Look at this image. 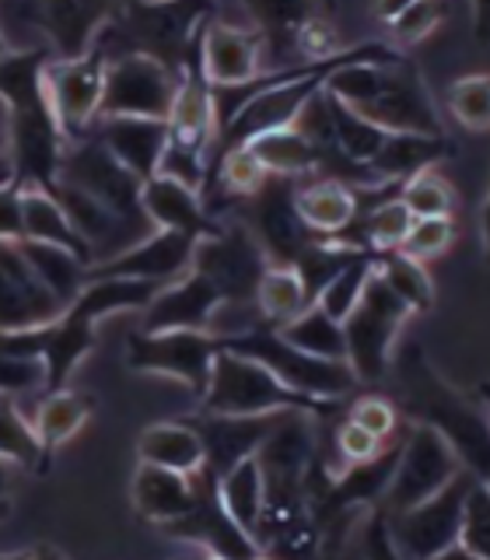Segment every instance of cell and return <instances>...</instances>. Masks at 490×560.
<instances>
[{
    "instance_id": "6da1fadb",
    "label": "cell",
    "mask_w": 490,
    "mask_h": 560,
    "mask_svg": "<svg viewBox=\"0 0 490 560\" xmlns=\"http://www.w3.org/2000/svg\"><path fill=\"white\" fill-rule=\"evenodd\" d=\"M162 284L137 277H88L84 291L70 302L57 319L35 329L0 332V350L32 354L46 368L43 393H57L74 375L78 361L95 347V326L113 312L144 308Z\"/></svg>"
},
{
    "instance_id": "7a4b0ae2",
    "label": "cell",
    "mask_w": 490,
    "mask_h": 560,
    "mask_svg": "<svg viewBox=\"0 0 490 560\" xmlns=\"http://www.w3.org/2000/svg\"><path fill=\"white\" fill-rule=\"evenodd\" d=\"M49 60V46L8 49L0 57V98L8 105V154L14 165V183L35 189H49L57 183L60 154L67 148L57 109L46 92Z\"/></svg>"
},
{
    "instance_id": "3957f363",
    "label": "cell",
    "mask_w": 490,
    "mask_h": 560,
    "mask_svg": "<svg viewBox=\"0 0 490 560\" xmlns=\"http://www.w3.org/2000/svg\"><path fill=\"white\" fill-rule=\"evenodd\" d=\"M396 372V396L410 420H424L459 455L480 483L490 487V413L477 396H466L434 372L428 350L407 343L389 364Z\"/></svg>"
},
{
    "instance_id": "277c9868",
    "label": "cell",
    "mask_w": 490,
    "mask_h": 560,
    "mask_svg": "<svg viewBox=\"0 0 490 560\" xmlns=\"http://www.w3.org/2000/svg\"><path fill=\"white\" fill-rule=\"evenodd\" d=\"M326 92L389 133H445L424 78L407 57L396 63L361 60L337 67L326 78Z\"/></svg>"
},
{
    "instance_id": "5b68a950",
    "label": "cell",
    "mask_w": 490,
    "mask_h": 560,
    "mask_svg": "<svg viewBox=\"0 0 490 560\" xmlns=\"http://www.w3.org/2000/svg\"><path fill=\"white\" fill-rule=\"evenodd\" d=\"M218 0H122L95 46L105 60L144 52L183 74L186 52Z\"/></svg>"
},
{
    "instance_id": "8992f818",
    "label": "cell",
    "mask_w": 490,
    "mask_h": 560,
    "mask_svg": "<svg viewBox=\"0 0 490 560\" xmlns=\"http://www.w3.org/2000/svg\"><path fill=\"white\" fill-rule=\"evenodd\" d=\"M200 410L207 413H232V417H259V413H280V410H302L315 420H329L340 413V399H319L308 393L291 389L280 382L267 364L224 350L210 368L207 393L200 396Z\"/></svg>"
},
{
    "instance_id": "52a82bcc",
    "label": "cell",
    "mask_w": 490,
    "mask_h": 560,
    "mask_svg": "<svg viewBox=\"0 0 490 560\" xmlns=\"http://www.w3.org/2000/svg\"><path fill=\"white\" fill-rule=\"evenodd\" d=\"M224 350H238V354L253 358L259 364H267L270 372L288 382L291 389L319 396V399H343L347 393H354L358 375L350 372L347 361H326L298 350L280 337V329L256 319L253 326H245L238 332H218Z\"/></svg>"
},
{
    "instance_id": "ba28073f",
    "label": "cell",
    "mask_w": 490,
    "mask_h": 560,
    "mask_svg": "<svg viewBox=\"0 0 490 560\" xmlns=\"http://www.w3.org/2000/svg\"><path fill=\"white\" fill-rule=\"evenodd\" d=\"M410 319V305L372 270L364 280L358 305L343 319L347 364L358 382H382L393 364V343L402 323Z\"/></svg>"
},
{
    "instance_id": "9c48e42d",
    "label": "cell",
    "mask_w": 490,
    "mask_h": 560,
    "mask_svg": "<svg viewBox=\"0 0 490 560\" xmlns=\"http://www.w3.org/2000/svg\"><path fill=\"white\" fill-rule=\"evenodd\" d=\"M472 480L477 477H472L469 469H459L428 501L402 508V512H385V525H389V539H393L396 557L428 560V557L452 553L459 547L463 504H466Z\"/></svg>"
},
{
    "instance_id": "30bf717a",
    "label": "cell",
    "mask_w": 490,
    "mask_h": 560,
    "mask_svg": "<svg viewBox=\"0 0 490 560\" xmlns=\"http://www.w3.org/2000/svg\"><path fill=\"white\" fill-rule=\"evenodd\" d=\"M218 354L221 337L214 329H140L127 340V364L133 372L183 382L197 402L207 393Z\"/></svg>"
},
{
    "instance_id": "8fae6325",
    "label": "cell",
    "mask_w": 490,
    "mask_h": 560,
    "mask_svg": "<svg viewBox=\"0 0 490 560\" xmlns=\"http://www.w3.org/2000/svg\"><path fill=\"white\" fill-rule=\"evenodd\" d=\"M57 179L92 192L95 200H102L122 221L151 224L144 218V207H140V183L144 179L122 165L95 133L84 137V140H70V144L63 148Z\"/></svg>"
},
{
    "instance_id": "7c38bea8",
    "label": "cell",
    "mask_w": 490,
    "mask_h": 560,
    "mask_svg": "<svg viewBox=\"0 0 490 560\" xmlns=\"http://www.w3.org/2000/svg\"><path fill=\"white\" fill-rule=\"evenodd\" d=\"M459 469H463L459 455L452 452L445 438L431 424H424V420H410V428L402 434V445H399L393 480L382 494V508L385 512H402V508L428 501Z\"/></svg>"
},
{
    "instance_id": "4fadbf2b",
    "label": "cell",
    "mask_w": 490,
    "mask_h": 560,
    "mask_svg": "<svg viewBox=\"0 0 490 560\" xmlns=\"http://www.w3.org/2000/svg\"><path fill=\"white\" fill-rule=\"evenodd\" d=\"M119 4L122 0H4V18L39 28L52 57L74 60L95 46Z\"/></svg>"
},
{
    "instance_id": "5bb4252c",
    "label": "cell",
    "mask_w": 490,
    "mask_h": 560,
    "mask_svg": "<svg viewBox=\"0 0 490 560\" xmlns=\"http://www.w3.org/2000/svg\"><path fill=\"white\" fill-rule=\"evenodd\" d=\"M267 267V253L245 224H224L218 235L197 238V253H192V270L221 291L228 308L253 305L256 284Z\"/></svg>"
},
{
    "instance_id": "9a60e30c",
    "label": "cell",
    "mask_w": 490,
    "mask_h": 560,
    "mask_svg": "<svg viewBox=\"0 0 490 560\" xmlns=\"http://www.w3.org/2000/svg\"><path fill=\"white\" fill-rule=\"evenodd\" d=\"M179 78L162 60L144 57V52H127V57L105 60V92H102V116H158L168 119Z\"/></svg>"
},
{
    "instance_id": "2e32d148",
    "label": "cell",
    "mask_w": 490,
    "mask_h": 560,
    "mask_svg": "<svg viewBox=\"0 0 490 560\" xmlns=\"http://www.w3.org/2000/svg\"><path fill=\"white\" fill-rule=\"evenodd\" d=\"M46 92L52 109H57L60 130L70 140L92 137L95 122L102 116V92H105V52L92 46L84 57L60 60L52 57L46 63Z\"/></svg>"
},
{
    "instance_id": "e0dca14e",
    "label": "cell",
    "mask_w": 490,
    "mask_h": 560,
    "mask_svg": "<svg viewBox=\"0 0 490 560\" xmlns=\"http://www.w3.org/2000/svg\"><path fill=\"white\" fill-rule=\"evenodd\" d=\"M294 189H298V179L270 175L253 197H245V221H249L253 235L270 262H294L298 253H302L312 238H319L305 224L302 210H298Z\"/></svg>"
},
{
    "instance_id": "ac0fdd59",
    "label": "cell",
    "mask_w": 490,
    "mask_h": 560,
    "mask_svg": "<svg viewBox=\"0 0 490 560\" xmlns=\"http://www.w3.org/2000/svg\"><path fill=\"white\" fill-rule=\"evenodd\" d=\"M162 529L175 539H189V542H200L210 553L218 557H256L262 553L259 542L242 529V525L224 512V504L218 498V477L210 472L207 466H200L192 472V508L175 518Z\"/></svg>"
},
{
    "instance_id": "d6986e66",
    "label": "cell",
    "mask_w": 490,
    "mask_h": 560,
    "mask_svg": "<svg viewBox=\"0 0 490 560\" xmlns=\"http://www.w3.org/2000/svg\"><path fill=\"white\" fill-rule=\"evenodd\" d=\"M63 312L18 242H0V332L35 329Z\"/></svg>"
},
{
    "instance_id": "ffe728a7",
    "label": "cell",
    "mask_w": 490,
    "mask_h": 560,
    "mask_svg": "<svg viewBox=\"0 0 490 560\" xmlns=\"http://www.w3.org/2000/svg\"><path fill=\"white\" fill-rule=\"evenodd\" d=\"M192 253H197V238L192 235L158 228L144 242H133L122 253L88 267V277H137L165 288L192 270Z\"/></svg>"
},
{
    "instance_id": "44dd1931",
    "label": "cell",
    "mask_w": 490,
    "mask_h": 560,
    "mask_svg": "<svg viewBox=\"0 0 490 560\" xmlns=\"http://www.w3.org/2000/svg\"><path fill=\"white\" fill-rule=\"evenodd\" d=\"M168 140L186 144L192 151H203V154L214 148V140H218L214 95H210V81L203 74V60H200V32L183 63L179 92H175L172 113H168Z\"/></svg>"
},
{
    "instance_id": "7402d4cb",
    "label": "cell",
    "mask_w": 490,
    "mask_h": 560,
    "mask_svg": "<svg viewBox=\"0 0 490 560\" xmlns=\"http://www.w3.org/2000/svg\"><path fill=\"white\" fill-rule=\"evenodd\" d=\"M221 308V291L203 273L189 270L172 284L158 288L144 305V329H210Z\"/></svg>"
},
{
    "instance_id": "603a6c76",
    "label": "cell",
    "mask_w": 490,
    "mask_h": 560,
    "mask_svg": "<svg viewBox=\"0 0 490 560\" xmlns=\"http://www.w3.org/2000/svg\"><path fill=\"white\" fill-rule=\"evenodd\" d=\"M284 413V410H280ZM280 413H259V417H232V413H207L200 410V417H189V424L200 431L203 438V452L207 459L203 466L214 472V477H224L228 469L238 466L242 459L256 455V448L262 445V438L270 434L273 420Z\"/></svg>"
},
{
    "instance_id": "cb8c5ba5",
    "label": "cell",
    "mask_w": 490,
    "mask_h": 560,
    "mask_svg": "<svg viewBox=\"0 0 490 560\" xmlns=\"http://www.w3.org/2000/svg\"><path fill=\"white\" fill-rule=\"evenodd\" d=\"M140 207H144V218L154 228H172V232H183L192 238L218 235L224 228V221L203 207V197L197 189H189L158 172L151 179L140 183Z\"/></svg>"
},
{
    "instance_id": "d4e9b609",
    "label": "cell",
    "mask_w": 490,
    "mask_h": 560,
    "mask_svg": "<svg viewBox=\"0 0 490 560\" xmlns=\"http://www.w3.org/2000/svg\"><path fill=\"white\" fill-rule=\"evenodd\" d=\"M200 60L210 84L249 81L259 74L262 39L256 28H232L207 14L200 25Z\"/></svg>"
},
{
    "instance_id": "484cf974",
    "label": "cell",
    "mask_w": 490,
    "mask_h": 560,
    "mask_svg": "<svg viewBox=\"0 0 490 560\" xmlns=\"http://www.w3.org/2000/svg\"><path fill=\"white\" fill-rule=\"evenodd\" d=\"M122 165L140 179H151L168 144V119L158 116H98L92 130Z\"/></svg>"
},
{
    "instance_id": "4316f807",
    "label": "cell",
    "mask_w": 490,
    "mask_h": 560,
    "mask_svg": "<svg viewBox=\"0 0 490 560\" xmlns=\"http://www.w3.org/2000/svg\"><path fill=\"white\" fill-rule=\"evenodd\" d=\"M249 8L256 32L262 39V57H270L273 67H291V63H302L298 60V32L315 14L312 0H242Z\"/></svg>"
},
{
    "instance_id": "83f0119b",
    "label": "cell",
    "mask_w": 490,
    "mask_h": 560,
    "mask_svg": "<svg viewBox=\"0 0 490 560\" xmlns=\"http://www.w3.org/2000/svg\"><path fill=\"white\" fill-rule=\"evenodd\" d=\"M133 504L137 515L154 525L183 518L192 508V472L140 463L133 477Z\"/></svg>"
},
{
    "instance_id": "f1b7e54d",
    "label": "cell",
    "mask_w": 490,
    "mask_h": 560,
    "mask_svg": "<svg viewBox=\"0 0 490 560\" xmlns=\"http://www.w3.org/2000/svg\"><path fill=\"white\" fill-rule=\"evenodd\" d=\"M452 154L455 144L445 133H389L368 168L375 172L378 183H407L417 172L434 168Z\"/></svg>"
},
{
    "instance_id": "f546056e",
    "label": "cell",
    "mask_w": 490,
    "mask_h": 560,
    "mask_svg": "<svg viewBox=\"0 0 490 560\" xmlns=\"http://www.w3.org/2000/svg\"><path fill=\"white\" fill-rule=\"evenodd\" d=\"M294 203L302 210L305 224L319 238L343 232L358 214V192L350 183L332 179V175H308V183L298 179Z\"/></svg>"
},
{
    "instance_id": "4dcf8cb0",
    "label": "cell",
    "mask_w": 490,
    "mask_h": 560,
    "mask_svg": "<svg viewBox=\"0 0 490 560\" xmlns=\"http://www.w3.org/2000/svg\"><path fill=\"white\" fill-rule=\"evenodd\" d=\"M22 238L60 245V249L81 256L88 267L95 262L92 245H88L78 228L70 224V218L63 214V207L57 203V197H52L49 189L22 186Z\"/></svg>"
},
{
    "instance_id": "1f68e13d",
    "label": "cell",
    "mask_w": 490,
    "mask_h": 560,
    "mask_svg": "<svg viewBox=\"0 0 490 560\" xmlns=\"http://www.w3.org/2000/svg\"><path fill=\"white\" fill-rule=\"evenodd\" d=\"M137 455H140V463L168 466L179 472H197L207 459L203 438L189 424V417L168 420V424H151L144 434H140Z\"/></svg>"
},
{
    "instance_id": "d6a6232c",
    "label": "cell",
    "mask_w": 490,
    "mask_h": 560,
    "mask_svg": "<svg viewBox=\"0 0 490 560\" xmlns=\"http://www.w3.org/2000/svg\"><path fill=\"white\" fill-rule=\"evenodd\" d=\"M245 144L253 148V154L259 158L262 168L270 175L305 179V175H315V168H319V151H315V144L298 127L267 130L253 140H245Z\"/></svg>"
},
{
    "instance_id": "836d02e7",
    "label": "cell",
    "mask_w": 490,
    "mask_h": 560,
    "mask_svg": "<svg viewBox=\"0 0 490 560\" xmlns=\"http://www.w3.org/2000/svg\"><path fill=\"white\" fill-rule=\"evenodd\" d=\"M18 245H22L25 259L32 262V270L39 273V280L52 294H57V302L63 308L84 291V284H88V262L81 256H74L70 249H60V245L35 242V238H18Z\"/></svg>"
},
{
    "instance_id": "e575fe53",
    "label": "cell",
    "mask_w": 490,
    "mask_h": 560,
    "mask_svg": "<svg viewBox=\"0 0 490 560\" xmlns=\"http://www.w3.org/2000/svg\"><path fill=\"white\" fill-rule=\"evenodd\" d=\"M253 305L259 308V319L270 326H284L294 315H302L312 302L305 294V284L291 262H270L262 270L259 284H256V298Z\"/></svg>"
},
{
    "instance_id": "d590c367",
    "label": "cell",
    "mask_w": 490,
    "mask_h": 560,
    "mask_svg": "<svg viewBox=\"0 0 490 560\" xmlns=\"http://www.w3.org/2000/svg\"><path fill=\"white\" fill-rule=\"evenodd\" d=\"M218 498L224 504V512L256 539L259 515H262V498H267V487H262V472H259L256 455H249V459H242L238 466L228 469L224 477H218Z\"/></svg>"
},
{
    "instance_id": "8d00e7d4",
    "label": "cell",
    "mask_w": 490,
    "mask_h": 560,
    "mask_svg": "<svg viewBox=\"0 0 490 560\" xmlns=\"http://www.w3.org/2000/svg\"><path fill=\"white\" fill-rule=\"evenodd\" d=\"M280 337L294 343L298 350L326 361H347V337H343V323H337L332 315H326L319 305H308L302 315H294L291 323L277 326Z\"/></svg>"
},
{
    "instance_id": "74e56055",
    "label": "cell",
    "mask_w": 490,
    "mask_h": 560,
    "mask_svg": "<svg viewBox=\"0 0 490 560\" xmlns=\"http://www.w3.org/2000/svg\"><path fill=\"white\" fill-rule=\"evenodd\" d=\"M92 407H95L92 396L67 389V385L57 393H46L39 413H35V431H39L43 445L52 452L57 445H63L67 438H74L84 428V420L92 417Z\"/></svg>"
},
{
    "instance_id": "f35d334b",
    "label": "cell",
    "mask_w": 490,
    "mask_h": 560,
    "mask_svg": "<svg viewBox=\"0 0 490 560\" xmlns=\"http://www.w3.org/2000/svg\"><path fill=\"white\" fill-rule=\"evenodd\" d=\"M326 88V84H323ZM326 102H329V119H332V137H337V148L343 158L358 165H372V158L382 151L385 137L389 130L375 127L372 119H364L361 113H354L350 105H343L337 95L326 92Z\"/></svg>"
},
{
    "instance_id": "ab89813d",
    "label": "cell",
    "mask_w": 490,
    "mask_h": 560,
    "mask_svg": "<svg viewBox=\"0 0 490 560\" xmlns=\"http://www.w3.org/2000/svg\"><path fill=\"white\" fill-rule=\"evenodd\" d=\"M0 455L32 472H43L49 466V448L35 431V420L28 424L11 396H0Z\"/></svg>"
},
{
    "instance_id": "60d3db41",
    "label": "cell",
    "mask_w": 490,
    "mask_h": 560,
    "mask_svg": "<svg viewBox=\"0 0 490 560\" xmlns=\"http://www.w3.org/2000/svg\"><path fill=\"white\" fill-rule=\"evenodd\" d=\"M375 273L410 305V312L434 308V284L420 259L407 256L402 249H385V253H375Z\"/></svg>"
},
{
    "instance_id": "b9f144b4",
    "label": "cell",
    "mask_w": 490,
    "mask_h": 560,
    "mask_svg": "<svg viewBox=\"0 0 490 560\" xmlns=\"http://www.w3.org/2000/svg\"><path fill=\"white\" fill-rule=\"evenodd\" d=\"M375 270V253H358L354 259L347 262V267L329 280V284L319 291V298H315V305H319L326 315H332L337 323H343L350 308L358 305V298L364 291V280L368 273Z\"/></svg>"
},
{
    "instance_id": "7bdbcfd3",
    "label": "cell",
    "mask_w": 490,
    "mask_h": 560,
    "mask_svg": "<svg viewBox=\"0 0 490 560\" xmlns=\"http://www.w3.org/2000/svg\"><path fill=\"white\" fill-rule=\"evenodd\" d=\"M399 200L407 203L413 218H442V214H452L455 189L434 168H424V172H417L413 179L402 183Z\"/></svg>"
},
{
    "instance_id": "ee69618b",
    "label": "cell",
    "mask_w": 490,
    "mask_h": 560,
    "mask_svg": "<svg viewBox=\"0 0 490 560\" xmlns=\"http://www.w3.org/2000/svg\"><path fill=\"white\" fill-rule=\"evenodd\" d=\"M448 109L466 130H490V74H469L448 88Z\"/></svg>"
},
{
    "instance_id": "f6af8a7d",
    "label": "cell",
    "mask_w": 490,
    "mask_h": 560,
    "mask_svg": "<svg viewBox=\"0 0 490 560\" xmlns=\"http://www.w3.org/2000/svg\"><path fill=\"white\" fill-rule=\"evenodd\" d=\"M459 550L469 557L490 560V487L472 480L466 504H463V525H459Z\"/></svg>"
},
{
    "instance_id": "bcb514c9",
    "label": "cell",
    "mask_w": 490,
    "mask_h": 560,
    "mask_svg": "<svg viewBox=\"0 0 490 560\" xmlns=\"http://www.w3.org/2000/svg\"><path fill=\"white\" fill-rule=\"evenodd\" d=\"M455 242V221L452 214L442 218H413L407 238H402L399 249L413 256V259H431V256H442L448 245Z\"/></svg>"
},
{
    "instance_id": "7dc6e473",
    "label": "cell",
    "mask_w": 490,
    "mask_h": 560,
    "mask_svg": "<svg viewBox=\"0 0 490 560\" xmlns=\"http://www.w3.org/2000/svg\"><path fill=\"white\" fill-rule=\"evenodd\" d=\"M207 172H210L207 154L192 151L186 144H175V140H168L162 151V162H158V175H168V179L183 183L197 192H203V186H207Z\"/></svg>"
},
{
    "instance_id": "c3c4849f",
    "label": "cell",
    "mask_w": 490,
    "mask_h": 560,
    "mask_svg": "<svg viewBox=\"0 0 490 560\" xmlns=\"http://www.w3.org/2000/svg\"><path fill=\"white\" fill-rule=\"evenodd\" d=\"M46 385V368L32 354H14V350H0V396H22L35 393Z\"/></svg>"
},
{
    "instance_id": "681fc988",
    "label": "cell",
    "mask_w": 490,
    "mask_h": 560,
    "mask_svg": "<svg viewBox=\"0 0 490 560\" xmlns=\"http://www.w3.org/2000/svg\"><path fill=\"white\" fill-rule=\"evenodd\" d=\"M442 18H445L442 0H413L407 11L389 22L396 46H413L420 39H428V35L442 25Z\"/></svg>"
},
{
    "instance_id": "f907efd6",
    "label": "cell",
    "mask_w": 490,
    "mask_h": 560,
    "mask_svg": "<svg viewBox=\"0 0 490 560\" xmlns=\"http://www.w3.org/2000/svg\"><path fill=\"white\" fill-rule=\"evenodd\" d=\"M347 417L358 420L364 431H372L375 438H382V442L399 428V410L385 396H361V399H354V407H350Z\"/></svg>"
},
{
    "instance_id": "816d5d0a",
    "label": "cell",
    "mask_w": 490,
    "mask_h": 560,
    "mask_svg": "<svg viewBox=\"0 0 490 560\" xmlns=\"http://www.w3.org/2000/svg\"><path fill=\"white\" fill-rule=\"evenodd\" d=\"M385 442L382 438H375L372 431H364L358 420H343V424L337 428V452L343 455L347 463H354V459H368V455H375Z\"/></svg>"
},
{
    "instance_id": "f5cc1de1",
    "label": "cell",
    "mask_w": 490,
    "mask_h": 560,
    "mask_svg": "<svg viewBox=\"0 0 490 560\" xmlns=\"http://www.w3.org/2000/svg\"><path fill=\"white\" fill-rule=\"evenodd\" d=\"M22 238V186H0V242Z\"/></svg>"
},
{
    "instance_id": "db71d44e",
    "label": "cell",
    "mask_w": 490,
    "mask_h": 560,
    "mask_svg": "<svg viewBox=\"0 0 490 560\" xmlns=\"http://www.w3.org/2000/svg\"><path fill=\"white\" fill-rule=\"evenodd\" d=\"M472 4V39L477 46H490V0H469Z\"/></svg>"
},
{
    "instance_id": "11a10c76",
    "label": "cell",
    "mask_w": 490,
    "mask_h": 560,
    "mask_svg": "<svg viewBox=\"0 0 490 560\" xmlns=\"http://www.w3.org/2000/svg\"><path fill=\"white\" fill-rule=\"evenodd\" d=\"M410 4H413V0H368V8H372V14L378 18V22H385V25H389L393 18H399Z\"/></svg>"
},
{
    "instance_id": "9f6ffc18",
    "label": "cell",
    "mask_w": 490,
    "mask_h": 560,
    "mask_svg": "<svg viewBox=\"0 0 490 560\" xmlns=\"http://www.w3.org/2000/svg\"><path fill=\"white\" fill-rule=\"evenodd\" d=\"M480 232H483V256L490 262V189H487V200L480 207Z\"/></svg>"
},
{
    "instance_id": "6f0895ef",
    "label": "cell",
    "mask_w": 490,
    "mask_h": 560,
    "mask_svg": "<svg viewBox=\"0 0 490 560\" xmlns=\"http://www.w3.org/2000/svg\"><path fill=\"white\" fill-rule=\"evenodd\" d=\"M11 483H14V463L0 455V498L11 494Z\"/></svg>"
},
{
    "instance_id": "680465c9",
    "label": "cell",
    "mask_w": 490,
    "mask_h": 560,
    "mask_svg": "<svg viewBox=\"0 0 490 560\" xmlns=\"http://www.w3.org/2000/svg\"><path fill=\"white\" fill-rule=\"evenodd\" d=\"M8 140H11V130H8V105L0 98V154H8Z\"/></svg>"
},
{
    "instance_id": "91938a15",
    "label": "cell",
    "mask_w": 490,
    "mask_h": 560,
    "mask_svg": "<svg viewBox=\"0 0 490 560\" xmlns=\"http://www.w3.org/2000/svg\"><path fill=\"white\" fill-rule=\"evenodd\" d=\"M14 183V165H11V154H0V186Z\"/></svg>"
},
{
    "instance_id": "94428289",
    "label": "cell",
    "mask_w": 490,
    "mask_h": 560,
    "mask_svg": "<svg viewBox=\"0 0 490 560\" xmlns=\"http://www.w3.org/2000/svg\"><path fill=\"white\" fill-rule=\"evenodd\" d=\"M472 396H477L483 407H487V413H490V382L483 378V382H477V389H472Z\"/></svg>"
},
{
    "instance_id": "6125c7cd",
    "label": "cell",
    "mask_w": 490,
    "mask_h": 560,
    "mask_svg": "<svg viewBox=\"0 0 490 560\" xmlns=\"http://www.w3.org/2000/svg\"><path fill=\"white\" fill-rule=\"evenodd\" d=\"M8 515V498H0V518Z\"/></svg>"
}]
</instances>
